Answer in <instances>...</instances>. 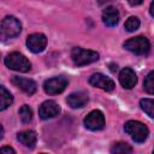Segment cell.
<instances>
[{
	"mask_svg": "<svg viewBox=\"0 0 154 154\" xmlns=\"http://www.w3.org/2000/svg\"><path fill=\"white\" fill-rule=\"evenodd\" d=\"M124 130L137 143L144 142L147 140V137H148V134H149L148 128L143 123L137 122V120H129V122H126L125 125H124Z\"/></svg>",
	"mask_w": 154,
	"mask_h": 154,
	"instance_id": "cell-1",
	"label": "cell"
},
{
	"mask_svg": "<svg viewBox=\"0 0 154 154\" xmlns=\"http://www.w3.org/2000/svg\"><path fill=\"white\" fill-rule=\"evenodd\" d=\"M5 65L11 69V70H14V71H18V72H28L30 71L31 69V64L30 61L20 53L18 52H13V53H10L5 60H4Z\"/></svg>",
	"mask_w": 154,
	"mask_h": 154,
	"instance_id": "cell-2",
	"label": "cell"
},
{
	"mask_svg": "<svg viewBox=\"0 0 154 154\" xmlns=\"http://www.w3.org/2000/svg\"><path fill=\"white\" fill-rule=\"evenodd\" d=\"M71 58L75 65L77 66H83L91 64L94 61L99 60V53L90 51V49H83L79 47H76L71 52Z\"/></svg>",
	"mask_w": 154,
	"mask_h": 154,
	"instance_id": "cell-3",
	"label": "cell"
},
{
	"mask_svg": "<svg viewBox=\"0 0 154 154\" xmlns=\"http://www.w3.org/2000/svg\"><path fill=\"white\" fill-rule=\"evenodd\" d=\"M124 48L128 49L129 52L137 54V55H143L147 54L150 49V43L147 37L144 36H136L126 40L124 42Z\"/></svg>",
	"mask_w": 154,
	"mask_h": 154,
	"instance_id": "cell-4",
	"label": "cell"
},
{
	"mask_svg": "<svg viewBox=\"0 0 154 154\" xmlns=\"http://www.w3.org/2000/svg\"><path fill=\"white\" fill-rule=\"evenodd\" d=\"M22 31L20 22L13 16H6L1 22V36L4 38H12Z\"/></svg>",
	"mask_w": 154,
	"mask_h": 154,
	"instance_id": "cell-5",
	"label": "cell"
},
{
	"mask_svg": "<svg viewBox=\"0 0 154 154\" xmlns=\"http://www.w3.org/2000/svg\"><path fill=\"white\" fill-rule=\"evenodd\" d=\"M66 87H67V79L63 76L49 78V79L45 81V83H43V89L49 95L60 94L65 90Z\"/></svg>",
	"mask_w": 154,
	"mask_h": 154,
	"instance_id": "cell-6",
	"label": "cell"
},
{
	"mask_svg": "<svg viewBox=\"0 0 154 154\" xmlns=\"http://www.w3.org/2000/svg\"><path fill=\"white\" fill-rule=\"evenodd\" d=\"M84 125H85L87 129H89L91 131H97V130L103 129V126H105V116H103V113L99 109L91 111L84 118Z\"/></svg>",
	"mask_w": 154,
	"mask_h": 154,
	"instance_id": "cell-7",
	"label": "cell"
},
{
	"mask_svg": "<svg viewBox=\"0 0 154 154\" xmlns=\"http://www.w3.org/2000/svg\"><path fill=\"white\" fill-rule=\"evenodd\" d=\"M47 45V38L41 32H35L28 36L26 38V46L32 53H41Z\"/></svg>",
	"mask_w": 154,
	"mask_h": 154,
	"instance_id": "cell-8",
	"label": "cell"
},
{
	"mask_svg": "<svg viewBox=\"0 0 154 154\" xmlns=\"http://www.w3.org/2000/svg\"><path fill=\"white\" fill-rule=\"evenodd\" d=\"M60 113L59 105L53 100H47L42 102L38 107V116L41 119H51Z\"/></svg>",
	"mask_w": 154,
	"mask_h": 154,
	"instance_id": "cell-9",
	"label": "cell"
},
{
	"mask_svg": "<svg viewBox=\"0 0 154 154\" xmlns=\"http://www.w3.org/2000/svg\"><path fill=\"white\" fill-rule=\"evenodd\" d=\"M89 83L91 85H94L96 88H100L102 90H106V91H112L116 87L114 82L109 77H106L102 73H94L89 78Z\"/></svg>",
	"mask_w": 154,
	"mask_h": 154,
	"instance_id": "cell-10",
	"label": "cell"
},
{
	"mask_svg": "<svg viewBox=\"0 0 154 154\" xmlns=\"http://www.w3.org/2000/svg\"><path fill=\"white\" fill-rule=\"evenodd\" d=\"M11 82L17 87L19 88L20 90H23L25 94L28 95H32L35 91H36V83L32 81V79H29V78H24V77H19V76H13Z\"/></svg>",
	"mask_w": 154,
	"mask_h": 154,
	"instance_id": "cell-11",
	"label": "cell"
},
{
	"mask_svg": "<svg viewBox=\"0 0 154 154\" xmlns=\"http://www.w3.org/2000/svg\"><path fill=\"white\" fill-rule=\"evenodd\" d=\"M119 82L125 89H131L137 83V76L131 67H124L119 73Z\"/></svg>",
	"mask_w": 154,
	"mask_h": 154,
	"instance_id": "cell-12",
	"label": "cell"
},
{
	"mask_svg": "<svg viewBox=\"0 0 154 154\" xmlns=\"http://www.w3.org/2000/svg\"><path fill=\"white\" fill-rule=\"evenodd\" d=\"M66 102L72 108H81L88 102V95L84 91H76L66 97Z\"/></svg>",
	"mask_w": 154,
	"mask_h": 154,
	"instance_id": "cell-13",
	"label": "cell"
},
{
	"mask_svg": "<svg viewBox=\"0 0 154 154\" xmlns=\"http://www.w3.org/2000/svg\"><path fill=\"white\" fill-rule=\"evenodd\" d=\"M102 20L107 26H116L119 22V12L116 7H106L102 12Z\"/></svg>",
	"mask_w": 154,
	"mask_h": 154,
	"instance_id": "cell-14",
	"label": "cell"
},
{
	"mask_svg": "<svg viewBox=\"0 0 154 154\" xmlns=\"http://www.w3.org/2000/svg\"><path fill=\"white\" fill-rule=\"evenodd\" d=\"M17 140L24 147L34 148L35 147V143H36V140H37V136H36V132L35 131H32V130H25V131H20V132L17 134Z\"/></svg>",
	"mask_w": 154,
	"mask_h": 154,
	"instance_id": "cell-15",
	"label": "cell"
},
{
	"mask_svg": "<svg viewBox=\"0 0 154 154\" xmlns=\"http://www.w3.org/2000/svg\"><path fill=\"white\" fill-rule=\"evenodd\" d=\"M0 91H1V95H0V109L4 111V109H6L10 105H12L13 97H12L11 93H10L4 85L0 87Z\"/></svg>",
	"mask_w": 154,
	"mask_h": 154,
	"instance_id": "cell-16",
	"label": "cell"
},
{
	"mask_svg": "<svg viewBox=\"0 0 154 154\" xmlns=\"http://www.w3.org/2000/svg\"><path fill=\"white\" fill-rule=\"evenodd\" d=\"M140 106L147 113V116L154 119V100L153 99H142L140 101Z\"/></svg>",
	"mask_w": 154,
	"mask_h": 154,
	"instance_id": "cell-17",
	"label": "cell"
},
{
	"mask_svg": "<svg viewBox=\"0 0 154 154\" xmlns=\"http://www.w3.org/2000/svg\"><path fill=\"white\" fill-rule=\"evenodd\" d=\"M131 152H132L131 146L124 142H117L111 148V153H116V154H124V153H131Z\"/></svg>",
	"mask_w": 154,
	"mask_h": 154,
	"instance_id": "cell-18",
	"label": "cell"
},
{
	"mask_svg": "<svg viewBox=\"0 0 154 154\" xmlns=\"http://www.w3.org/2000/svg\"><path fill=\"white\" fill-rule=\"evenodd\" d=\"M143 88L148 94L154 95V70L150 71L143 81Z\"/></svg>",
	"mask_w": 154,
	"mask_h": 154,
	"instance_id": "cell-19",
	"label": "cell"
},
{
	"mask_svg": "<svg viewBox=\"0 0 154 154\" xmlns=\"http://www.w3.org/2000/svg\"><path fill=\"white\" fill-rule=\"evenodd\" d=\"M19 117L23 123H29L32 119V111L28 105H23L19 108Z\"/></svg>",
	"mask_w": 154,
	"mask_h": 154,
	"instance_id": "cell-20",
	"label": "cell"
},
{
	"mask_svg": "<svg viewBox=\"0 0 154 154\" xmlns=\"http://www.w3.org/2000/svg\"><path fill=\"white\" fill-rule=\"evenodd\" d=\"M140 19L137 18V17H129L128 19H126V22H125V24H124V28L126 29V31H135V30H137L138 28H140Z\"/></svg>",
	"mask_w": 154,
	"mask_h": 154,
	"instance_id": "cell-21",
	"label": "cell"
},
{
	"mask_svg": "<svg viewBox=\"0 0 154 154\" xmlns=\"http://www.w3.org/2000/svg\"><path fill=\"white\" fill-rule=\"evenodd\" d=\"M0 150H1V153H4V154H5V153H12V154H14V153H16V152H14V149H13V148H11V147H2Z\"/></svg>",
	"mask_w": 154,
	"mask_h": 154,
	"instance_id": "cell-22",
	"label": "cell"
},
{
	"mask_svg": "<svg viewBox=\"0 0 154 154\" xmlns=\"http://www.w3.org/2000/svg\"><path fill=\"white\" fill-rule=\"evenodd\" d=\"M128 2L131 5V6H138L143 2V0H128Z\"/></svg>",
	"mask_w": 154,
	"mask_h": 154,
	"instance_id": "cell-23",
	"label": "cell"
},
{
	"mask_svg": "<svg viewBox=\"0 0 154 154\" xmlns=\"http://www.w3.org/2000/svg\"><path fill=\"white\" fill-rule=\"evenodd\" d=\"M149 12H150V14L154 17V0L152 1V4H150V7H149Z\"/></svg>",
	"mask_w": 154,
	"mask_h": 154,
	"instance_id": "cell-24",
	"label": "cell"
}]
</instances>
